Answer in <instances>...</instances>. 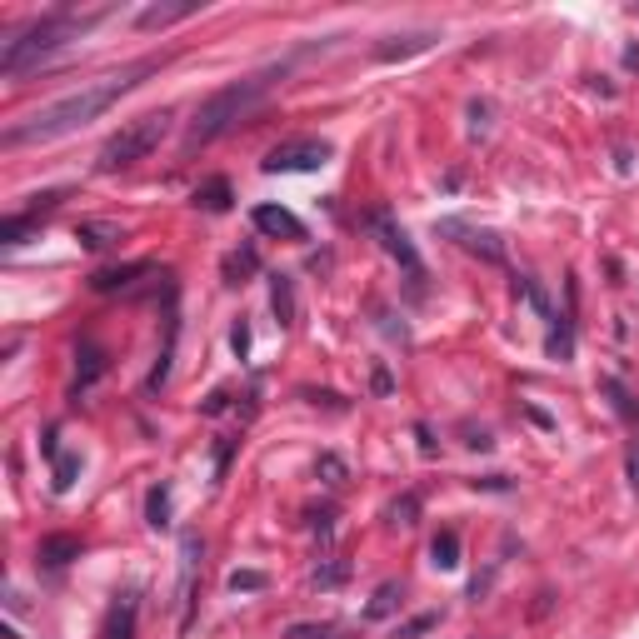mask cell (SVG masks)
I'll list each match as a JSON object with an SVG mask.
<instances>
[{
	"instance_id": "obj_1",
	"label": "cell",
	"mask_w": 639,
	"mask_h": 639,
	"mask_svg": "<svg viewBox=\"0 0 639 639\" xmlns=\"http://www.w3.org/2000/svg\"><path fill=\"white\" fill-rule=\"evenodd\" d=\"M150 70H160V60H135V65H125L120 75H105V80H95V85H80V90H70V95H60V100L40 105L35 115L15 120V125L0 135V145H5V150H20V145L60 140V135H70V130H80V125L100 120V115H105V110H110L125 90H135V85H140V75H150Z\"/></svg>"
},
{
	"instance_id": "obj_2",
	"label": "cell",
	"mask_w": 639,
	"mask_h": 639,
	"mask_svg": "<svg viewBox=\"0 0 639 639\" xmlns=\"http://www.w3.org/2000/svg\"><path fill=\"white\" fill-rule=\"evenodd\" d=\"M285 75H290V60L265 65V70H255V75H245V80H235V85H225V90H215V95H205L200 110H195V120H190V130H185V150H200V145L220 140V135H225L235 120H245Z\"/></svg>"
},
{
	"instance_id": "obj_3",
	"label": "cell",
	"mask_w": 639,
	"mask_h": 639,
	"mask_svg": "<svg viewBox=\"0 0 639 639\" xmlns=\"http://www.w3.org/2000/svg\"><path fill=\"white\" fill-rule=\"evenodd\" d=\"M95 20H100V15H70V10L40 15V20H35V25H25L15 40H5V50H0V70H5V75H20L25 65L45 60V55H50V50H60L65 40L85 35Z\"/></svg>"
},
{
	"instance_id": "obj_4",
	"label": "cell",
	"mask_w": 639,
	"mask_h": 639,
	"mask_svg": "<svg viewBox=\"0 0 639 639\" xmlns=\"http://www.w3.org/2000/svg\"><path fill=\"white\" fill-rule=\"evenodd\" d=\"M170 135V110H150V115H140V120H125L105 145H100V155H95V165L105 170V175H115V170H130L135 160H145L160 140Z\"/></svg>"
},
{
	"instance_id": "obj_5",
	"label": "cell",
	"mask_w": 639,
	"mask_h": 639,
	"mask_svg": "<svg viewBox=\"0 0 639 639\" xmlns=\"http://www.w3.org/2000/svg\"><path fill=\"white\" fill-rule=\"evenodd\" d=\"M330 160V140H290V145H275L265 160H260V170L265 175H295V170H320Z\"/></svg>"
},
{
	"instance_id": "obj_6",
	"label": "cell",
	"mask_w": 639,
	"mask_h": 639,
	"mask_svg": "<svg viewBox=\"0 0 639 639\" xmlns=\"http://www.w3.org/2000/svg\"><path fill=\"white\" fill-rule=\"evenodd\" d=\"M370 230L380 235V245H385V250H390V255H395V260H400V265L415 275V280H425V265H420V255H415L410 235H405V230H400V225H395L385 210H375V215H370Z\"/></svg>"
},
{
	"instance_id": "obj_7",
	"label": "cell",
	"mask_w": 639,
	"mask_h": 639,
	"mask_svg": "<svg viewBox=\"0 0 639 639\" xmlns=\"http://www.w3.org/2000/svg\"><path fill=\"white\" fill-rule=\"evenodd\" d=\"M250 220H255V230H265V235H275V240H280V235H285V240H305V220L290 215L285 205H255Z\"/></svg>"
},
{
	"instance_id": "obj_8",
	"label": "cell",
	"mask_w": 639,
	"mask_h": 639,
	"mask_svg": "<svg viewBox=\"0 0 639 639\" xmlns=\"http://www.w3.org/2000/svg\"><path fill=\"white\" fill-rule=\"evenodd\" d=\"M435 40H440L435 30H415V35H390V40H380V45H375V60H385V65H390V60H410V55L430 50Z\"/></svg>"
},
{
	"instance_id": "obj_9",
	"label": "cell",
	"mask_w": 639,
	"mask_h": 639,
	"mask_svg": "<svg viewBox=\"0 0 639 639\" xmlns=\"http://www.w3.org/2000/svg\"><path fill=\"white\" fill-rule=\"evenodd\" d=\"M135 615H140V605H135V595H120L110 610H105V625H100V639H135Z\"/></svg>"
},
{
	"instance_id": "obj_10",
	"label": "cell",
	"mask_w": 639,
	"mask_h": 639,
	"mask_svg": "<svg viewBox=\"0 0 639 639\" xmlns=\"http://www.w3.org/2000/svg\"><path fill=\"white\" fill-rule=\"evenodd\" d=\"M440 230H445V235H460V245L475 250V255H485V260H500V255H505L500 240H495L490 230H475V225H465V220H445Z\"/></svg>"
},
{
	"instance_id": "obj_11",
	"label": "cell",
	"mask_w": 639,
	"mask_h": 639,
	"mask_svg": "<svg viewBox=\"0 0 639 639\" xmlns=\"http://www.w3.org/2000/svg\"><path fill=\"white\" fill-rule=\"evenodd\" d=\"M75 240H80L85 250H110L115 240H125V230L110 225V220H80V225H75Z\"/></svg>"
},
{
	"instance_id": "obj_12",
	"label": "cell",
	"mask_w": 639,
	"mask_h": 639,
	"mask_svg": "<svg viewBox=\"0 0 639 639\" xmlns=\"http://www.w3.org/2000/svg\"><path fill=\"white\" fill-rule=\"evenodd\" d=\"M185 15H195V5L185 0V5H150V10H140V30H165V25H175V20H185Z\"/></svg>"
},
{
	"instance_id": "obj_13",
	"label": "cell",
	"mask_w": 639,
	"mask_h": 639,
	"mask_svg": "<svg viewBox=\"0 0 639 639\" xmlns=\"http://www.w3.org/2000/svg\"><path fill=\"white\" fill-rule=\"evenodd\" d=\"M400 600H405V590H400L395 580H385V585L375 590V600L365 605V620H370V625H375V620H390V615L400 610Z\"/></svg>"
},
{
	"instance_id": "obj_14",
	"label": "cell",
	"mask_w": 639,
	"mask_h": 639,
	"mask_svg": "<svg viewBox=\"0 0 639 639\" xmlns=\"http://www.w3.org/2000/svg\"><path fill=\"white\" fill-rule=\"evenodd\" d=\"M145 270H150L145 260H135V265H120V270H95V275H90V290H125V285H130L135 275H145Z\"/></svg>"
},
{
	"instance_id": "obj_15",
	"label": "cell",
	"mask_w": 639,
	"mask_h": 639,
	"mask_svg": "<svg viewBox=\"0 0 639 639\" xmlns=\"http://www.w3.org/2000/svg\"><path fill=\"white\" fill-rule=\"evenodd\" d=\"M270 305H275L280 325H295V285H290V275H270Z\"/></svg>"
},
{
	"instance_id": "obj_16",
	"label": "cell",
	"mask_w": 639,
	"mask_h": 639,
	"mask_svg": "<svg viewBox=\"0 0 639 639\" xmlns=\"http://www.w3.org/2000/svg\"><path fill=\"white\" fill-rule=\"evenodd\" d=\"M40 560L45 565H70V560H80V540L75 535H50V540H40Z\"/></svg>"
},
{
	"instance_id": "obj_17",
	"label": "cell",
	"mask_w": 639,
	"mask_h": 639,
	"mask_svg": "<svg viewBox=\"0 0 639 639\" xmlns=\"http://www.w3.org/2000/svg\"><path fill=\"white\" fill-rule=\"evenodd\" d=\"M430 565H435V570H455V565H460V535H455V530H440V535L430 540Z\"/></svg>"
},
{
	"instance_id": "obj_18",
	"label": "cell",
	"mask_w": 639,
	"mask_h": 639,
	"mask_svg": "<svg viewBox=\"0 0 639 639\" xmlns=\"http://www.w3.org/2000/svg\"><path fill=\"white\" fill-rule=\"evenodd\" d=\"M260 270V255L245 245V250H235V255H225V285H245V275H255Z\"/></svg>"
},
{
	"instance_id": "obj_19",
	"label": "cell",
	"mask_w": 639,
	"mask_h": 639,
	"mask_svg": "<svg viewBox=\"0 0 639 639\" xmlns=\"http://www.w3.org/2000/svg\"><path fill=\"white\" fill-rule=\"evenodd\" d=\"M100 375H105V350H95V345H80V375H75V390L95 385Z\"/></svg>"
},
{
	"instance_id": "obj_20",
	"label": "cell",
	"mask_w": 639,
	"mask_h": 639,
	"mask_svg": "<svg viewBox=\"0 0 639 639\" xmlns=\"http://www.w3.org/2000/svg\"><path fill=\"white\" fill-rule=\"evenodd\" d=\"M145 520H150L155 530L170 525V485H155V490L145 495Z\"/></svg>"
},
{
	"instance_id": "obj_21",
	"label": "cell",
	"mask_w": 639,
	"mask_h": 639,
	"mask_svg": "<svg viewBox=\"0 0 639 639\" xmlns=\"http://www.w3.org/2000/svg\"><path fill=\"white\" fill-rule=\"evenodd\" d=\"M195 205H205V210H230V185H225V180H205V185L195 190Z\"/></svg>"
},
{
	"instance_id": "obj_22",
	"label": "cell",
	"mask_w": 639,
	"mask_h": 639,
	"mask_svg": "<svg viewBox=\"0 0 639 639\" xmlns=\"http://www.w3.org/2000/svg\"><path fill=\"white\" fill-rule=\"evenodd\" d=\"M80 475V455H55V490H70Z\"/></svg>"
},
{
	"instance_id": "obj_23",
	"label": "cell",
	"mask_w": 639,
	"mask_h": 639,
	"mask_svg": "<svg viewBox=\"0 0 639 639\" xmlns=\"http://www.w3.org/2000/svg\"><path fill=\"white\" fill-rule=\"evenodd\" d=\"M415 515H420V500L415 495H405V500L390 505V525H415Z\"/></svg>"
},
{
	"instance_id": "obj_24",
	"label": "cell",
	"mask_w": 639,
	"mask_h": 639,
	"mask_svg": "<svg viewBox=\"0 0 639 639\" xmlns=\"http://www.w3.org/2000/svg\"><path fill=\"white\" fill-rule=\"evenodd\" d=\"M230 590H235V595H245V590H265V575H260V570H235V575H230Z\"/></svg>"
},
{
	"instance_id": "obj_25",
	"label": "cell",
	"mask_w": 639,
	"mask_h": 639,
	"mask_svg": "<svg viewBox=\"0 0 639 639\" xmlns=\"http://www.w3.org/2000/svg\"><path fill=\"white\" fill-rule=\"evenodd\" d=\"M605 395H615V405H620V415H630V420H639V405L625 395V385L620 380H605Z\"/></svg>"
},
{
	"instance_id": "obj_26",
	"label": "cell",
	"mask_w": 639,
	"mask_h": 639,
	"mask_svg": "<svg viewBox=\"0 0 639 639\" xmlns=\"http://www.w3.org/2000/svg\"><path fill=\"white\" fill-rule=\"evenodd\" d=\"M230 350H235L240 360L250 355V325H245V320H235V330H230Z\"/></svg>"
},
{
	"instance_id": "obj_27",
	"label": "cell",
	"mask_w": 639,
	"mask_h": 639,
	"mask_svg": "<svg viewBox=\"0 0 639 639\" xmlns=\"http://www.w3.org/2000/svg\"><path fill=\"white\" fill-rule=\"evenodd\" d=\"M290 639H340V635H335L330 625H295V630H290Z\"/></svg>"
},
{
	"instance_id": "obj_28",
	"label": "cell",
	"mask_w": 639,
	"mask_h": 639,
	"mask_svg": "<svg viewBox=\"0 0 639 639\" xmlns=\"http://www.w3.org/2000/svg\"><path fill=\"white\" fill-rule=\"evenodd\" d=\"M320 475H325L330 485H340V480H345V465H340L335 455H320Z\"/></svg>"
},
{
	"instance_id": "obj_29",
	"label": "cell",
	"mask_w": 639,
	"mask_h": 639,
	"mask_svg": "<svg viewBox=\"0 0 639 639\" xmlns=\"http://www.w3.org/2000/svg\"><path fill=\"white\" fill-rule=\"evenodd\" d=\"M425 630H435V615H420V620H410V625L400 630V639H415V635H425Z\"/></svg>"
},
{
	"instance_id": "obj_30",
	"label": "cell",
	"mask_w": 639,
	"mask_h": 639,
	"mask_svg": "<svg viewBox=\"0 0 639 639\" xmlns=\"http://www.w3.org/2000/svg\"><path fill=\"white\" fill-rule=\"evenodd\" d=\"M630 485H635V495H639V450H630Z\"/></svg>"
}]
</instances>
